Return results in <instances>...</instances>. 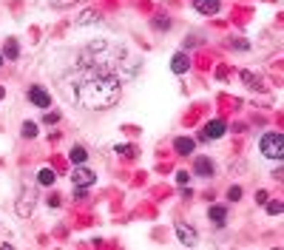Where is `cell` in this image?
<instances>
[{"label":"cell","instance_id":"1","mask_svg":"<svg viewBox=\"0 0 284 250\" xmlns=\"http://www.w3.org/2000/svg\"><path fill=\"white\" fill-rule=\"evenodd\" d=\"M74 85V100L77 105L88 111H102L120 102L122 97V80L105 66H82L77 80H71Z\"/></svg>","mask_w":284,"mask_h":250},{"label":"cell","instance_id":"2","mask_svg":"<svg viewBox=\"0 0 284 250\" xmlns=\"http://www.w3.org/2000/svg\"><path fill=\"white\" fill-rule=\"evenodd\" d=\"M259 148H261V154H264L267 159H284V136L276 134V131H270V134L261 136Z\"/></svg>","mask_w":284,"mask_h":250},{"label":"cell","instance_id":"3","mask_svg":"<svg viewBox=\"0 0 284 250\" xmlns=\"http://www.w3.org/2000/svg\"><path fill=\"white\" fill-rule=\"evenodd\" d=\"M71 182H74V188H88V185L97 182V173L82 162V165H77V168L71 170Z\"/></svg>","mask_w":284,"mask_h":250},{"label":"cell","instance_id":"4","mask_svg":"<svg viewBox=\"0 0 284 250\" xmlns=\"http://www.w3.org/2000/svg\"><path fill=\"white\" fill-rule=\"evenodd\" d=\"M225 134H227V123L219 120V117L204 125V136H207V139H219V136H225Z\"/></svg>","mask_w":284,"mask_h":250},{"label":"cell","instance_id":"5","mask_svg":"<svg viewBox=\"0 0 284 250\" xmlns=\"http://www.w3.org/2000/svg\"><path fill=\"white\" fill-rule=\"evenodd\" d=\"M176 239H179L185 248H193V245H196V230L188 227L185 222H176Z\"/></svg>","mask_w":284,"mask_h":250},{"label":"cell","instance_id":"6","mask_svg":"<svg viewBox=\"0 0 284 250\" xmlns=\"http://www.w3.org/2000/svg\"><path fill=\"white\" fill-rule=\"evenodd\" d=\"M29 100H32L37 108H48V105H51V97H48V91L40 88V85H32V88H29Z\"/></svg>","mask_w":284,"mask_h":250},{"label":"cell","instance_id":"7","mask_svg":"<svg viewBox=\"0 0 284 250\" xmlns=\"http://www.w3.org/2000/svg\"><path fill=\"white\" fill-rule=\"evenodd\" d=\"M188 68H191V60H188V54H173L170 57V71H173V74H185V71H188Z\"/></svg>","mask_w":284,"mask_h":250},{"label":"cell","instance_id":"8","mask_svg":"<svg viewBox=\"0 0 284 250\" xmlns=\"http://www.w3.org/2000/svg\"><path fill=\"white\" fill-rule=\"evenodd\" d=\"M193 170H196L199 176H213V162L207 157H196L193 159Z\"/></svg>","mask_w":284,"mask_h":250},{"label":"cell","instance_id":"9","mask_svg":"<svg viewBox=\"0 0 284 250\" xmlns=\"http://www.w3.org/2000/svg\"><path fill=\"white\" fill-rule=\"evenodd\" d=\"M193 9L199 14H216L219 11V0H193Z\"/></svg>","mask_w":284,"mask_h":250},{"label":"cell","instance_id":"10","mask_svg":"<svg viewBox=\"0 0 284 250\" xmlns=\"http://www.w3.org/2000/svg\"><path fill=\"white\" fill-rule=\"evenodd\" d=\"M0 54H3V60H17V54H20V43H17L14 37H9V40L3 43V51H0Z\"/></svg>","mask_w":284,"mask_h":250},{"label":"cell","instance_id":"11","mask_svg":"<svg viewBox=\"0 0 284 250\" xmlns=\"http://www.w3.org/2000/svg\"><path fill=\"white\" fill-rule=\"evenodd\" d=\"M173 145H176V154H182V157H188V154H193V148H196V142H193L191 136H179V139H176Z\"/></svg>","mask_w":284,"mask_h":250},{"label":"cell","instance_id":"12","mask_svg":"<svg viewBox=\"0 0 284 250\" xmlns=\"http://www.w3.org/2000/svg\"><path fill=\"white\" fill-rule=\"evenodd\" d=\"M207 216H210V222H213V225H225V219H227V210L225 208H222V205H213V208H210V210H207Z\"/></svg>","mask_w":284,"mask_h":250},{"label":"cell","instance_id":"13","mask_svg":"<svg viewBox=\"0 0 284 250\" xmlns=\"http://www.w3.org/2000/svg\"><path fill=\"white\" fill-rule=\"evenodd\" d=\"M102 20V11H97V9H85L82 14H80V26H88V23H100Z\"/></svg>","mask_w":284,"mask_h":250},{"label":"cell","instance_id":"14","mask_svg":"<svg viewBox=\"0 0 284 250\" xmlns=\"http://www.w3.org/2000/svg\"><path fill=\"white\" fill-rule=\"evenodd\" d=\"M68 159H71L74 165H82V162L88 159V151H85L82 145H74V148H71V154H68Z\"/></svg>","mask_w":284,"mask_h":250},{"label":"cell","instance_id":"15","mask_svg":"<svg viewBox=\"0 0 284 250\" xmlns=\"http://www.w3.org/2000/svg\"><path fill=\"white\" fill-rule=\"evenodd\" d=\"M54 179H57V173L51 168H40V173H37V182L43 185V188H48V185H54Z\"/></svg>","mask_w":284,"mask_h":250},{"label":"cell","instance_id":"16","mask_svg":"<svg viewBox=\"0 0 284 250\" xmlns=\"http://www.w3.org/2000/svg\"><path fill=\"white\" fill-rule=\"evenodd\" d=\"M37 131H40V128H37V123H23V128H20V134L26 136V139L37 136Z\"/></svg>","mask_w":284,"mask_h":250},{"label":"cell","instance_id":"17","mask_svg":"<svg viewBox=\"0 0 284 250\" xmlns=\"http://www.w3.org/2000/svg\"><path fill=\"white\" fill-rule=\"evenodd\" d=\"M264 205H267V213H273V216H279V213L284 210V205H282V202H270V199H267Z\"/></svg>","mask_w":284,"mask_h":250},{"label":"cell","instance_id":"18","mask_svg":"<svg viewBox=\"0 0 284 250\" xmlns=\"http://www.w3.org/2000/svg\"><path fill=\"white\" fill-rule=\"evenodd\" d=\"M154 26H157V29H170V17L159 14V17H154Z\"/></svg>","mask_w":284,"mask_h":250},{"label":"cell","instance_id":"19","mask_svg":"<svg viewBox=\"0 0 284 250\" xmlns=\"http://www.w3.org/2000/svg\"><path fill=\"white\" fill-rule=\"evenodd\" d=\"M227 199H230V202H239V199H242V188H239V185H233V188L227 191Z\"/></svg>","mask_w":284,"mask_h":250},{"label":"cell","instance_id":"20","mask_svg":"<svg viewBox=\"0 0 284 250\" xmlns=\"http://www.w3.org/2000/svg\"><path fill=\"white\" fill-rule=\"evenodd\" d=\"M242 77H244V83H247V85H253V88H259V83H256V77H253L250 71H242Z\"/></svg>","mask_w":284,"mask_h":250},{"label":"cell","instance_id":"21","mask_svg":"<svg viewBox=\"0 0 284 250\" xmlns=\"http://www.w3.org/2000/svg\"><path fill=\"white\" fill-rule=\"evenodd\" d=\"M188 179H191L188 170H179V173H176V182H179V185H188Z\"/></svg>","mask_w":284,"mask_h":250},{"label":"cell","instance_id":"22","mask_svg":"<svg viewBox=\"0 0 284 250\" xmlns=\"http://www.w3.org/2000/svg\"><path fill=\"white\" fill-rule=\"evenodd\" d=\"M230 45L233 48H247V40H230Z\"/></svg>","mask_w":284,"mask_h":250},{"label":"cell","instance_id":"23","mask_svg":"<svg viewBox=\"0 0 284 250\" xmlns=\"http://www.w3.org/2000/svg\"><path fill=\"white\" fill-rule=\"evenodd\" d=\"M256 202H259V205H264V202H267V193H264V191H259V193H256Z\"/></svg>","mask_w":284,"mask_h":250},{"label":"cell","instance_id":"24","mask_svg":"<svg viewBox=\"0 0 284 250\" xmlns=\"http://www.w3.org/2000/svg\"><path fill=\"white\" fill-rule=\"evenodd\" d=\"M51 3H57V6H71V3H77V0H51Z\"/></svg>","mask_w":284,"mask_h":250},{"label":"cell","instance_id":"25","mask_svg":"<svg viewBox=\"0 0 284 250\" xmlns=\"http://www.w3.org/2000/svg\"><path fill=\"white\" fill-rule=\"evenodd\" d=\"M3 97H6V91H3V85H0V100H3Z\"/></svg>","mask_w":284,"mask_h":250},{"label":"cell","instance_id":"26","mask_svg":"<svg viewBox=\"0 0 284 250\" xmlns=\"http://www.w3.org/2000/svg\"><path fill=\"white\" fill-rule=\"evenodd\" d=\"M0 66H3V54H0Z\"/></svg>","mask_w":284,"mask_h":250}]
</instances>
